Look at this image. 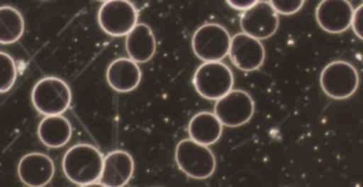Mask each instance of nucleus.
I'll list each match as a JSON object with an SVG mask.
<instances>
[{"instance_id":"1","label":"nucleus","mask_w":363,"mask_h":187,"mask_svg":"<svg viewBox=\"0 0 363 187\" xmlns=\"http://www.w3.org/2000/svg\"><path fill=\"white\" fill-rule=\"evenodd\" d=\"M104 161V156L95 146L78 144L68 150L64 156V174L77 186H93L101 177Z\"/></svg>"},{"instance_id":"2","label":"nucleus","mask_w":363,"mask_h":187,"mask_svg":"<svg viewBox=\"0 0 363 187\" xmlns=\"http://www.w3.org/2000/svg\"><path fill=\"white\" fill-rule=\"evenodd\" d=\"M176 161L179 169L192 179H207L216 171V158L213 152L206 145L191 139L183 140L178 144Z\"/></svg>"},{"instance_id":"3","label":"nucleus","mask_w":363,"mask_h":187,"mask_svg":"<svg viewBox=\"0 0 363 187\" xmlns=\"http://www.w3.org/2000/svg\"><path fill=\"white\" fill-rule=\"evenodd\" d=\"M32 103L44 116H61L72 103L69 86L59 78H45L34 86Z\"/></svg>"},{"instance_id":"4","label":"nucleus","mask_w":363,"mask_h":187,"mask_svg":"<svg viewBox=\"0 0 363 187\" xmlns=\"http://www.w3.org/2000/svg\"><path fill=\"white\" fill-rule=\"evenodd\" d=\"M359 82L357 69L345 61H334L328 64L320 76L322 90L334 99H347L355 95Z\"/></svg>"},{"instance_id":"5","label":"nucleus","mask_w":363,"mask_h":187,"mask_svg":"<svg viewBox=\"0 0 363 187\" xmlns=\"http://www.w3.org/2000/svg\"><path fill=\"white\" fill-rule=\"evenodd\" d=\"M194 85L201 97L218 101L233 90L234 76L225 64L208 61L196 69Z\"/></svg>"},{"instance_id":"6","label":"nucleus","mask_w":363,"mask_h":187,"mask_svg":"<svg viewBox=\"0 0 363 187\" xmlns=\"http://www.w3.org/2000/svg\"><path fill=\"white\" fill-rule=\"evenodd\" d=\"M230 40L225 28L217 23H206L194 32L192 50L205 63L220 61L230 52Z\"/></svg>"},{"instance_id":"7","label":"nucleus","mask_w":363,"mask_h":187,"mask_svg":"<svg viewBox=\"0 0 363 187\" xmlns=\"http://www.w3.org/2000/svg\"><path fill=\"white\" fill-rule=\"evenodd\" d=\"M138 13L133 4L125 0L104 2L98 13L100 27L108 35H128L138 25Z\"/></svg>"},{"instance_id":"8","label":"nucleus","mask_w":363,"mask_h":187,"mask_svg":"<svg viewBox=\"0 0 363 187\" xmlns=\"http://www.w3.org/2000/svg\"><path fill=\"white\" fill-rule=\"evenodd\" d=\"M255 104L249 93L243 90H232L218 99L215 114L222 125L239 127L247 124L254 114Z\"/></svg>"},{"instance_id":"9","label":"nucleus","mask_w":363,"mask_h":187,"mask_svg":"<svg viewBox=\"0 0 363 187\" xmlns=\"http://www.w3.org/2000/svg\"><path fill=\"white\" fill-rule=\"evenodd\" d=\"M243 33L256 40H267L279 29V14L270 2L257 1L255 6L245 11L240 18Z\"/></svg>"},{"instance_id":"10","label":"nucleus","mask_w":363,"mask_h":187,"mask_svg":"<svg viewBox=\"0 0 363 187\" xmlns=\"http://www.w3.org/2000/svg\"><path fill=\"white\" fill-rule=\"evenodd\" d=\"M230 61L241 71H255L262 67L266 59V51L260 40L247 34L238 33L230 40Z\"/></svg>"},{"instance_id":"11","label":"nucleus","mask_w":363,"mask_h":187,"mask_svg":"<svg viewBox=\"0 0 363 187\" xmlns=\"http://www.w3.org/2000/svg\"><path fill=\"white\" fill-rule=\"evenodd\" d=\"M354 8L347 0H324L315 10L320 27L330 34H340L352 27Z\"/></svg>"},{"instance_id":"12","label":"nucleus","mask_w":363,"mask_h":187,"mask_svg":"<svg viewBox=\"0 0 363 187\" xmlns=\"http://www.w3.org/2000/svg\"><path fill=\"white\" fill-rule=\"evenodd\" d=\"M19 179L25 186L42 187L47 186L55 176L53 161L46 155L32 152L19 161L17 167Z\"/></svg>"},{"instance_id":"13","label":"nucleus","mask_w":363,"mask_h":187,"mask_svg":"<svg viewBox=\"0 0 363 187\" xmlns=\"http://www.w3.org/2000/svg\"><path fill=\"white\" fill-rule=\"evenodd\" d=\"M134 173L131 155L123 150H115L104 158V169L97 184L108 187L127 186Z\"/></svg>"},{"instance_id":"14","label":"nucleus","mask_w":363,"mask_h":187,"mask_svg":"<svg viewBox=\"0 0 363 187\" xmlns=\"http://www.w3.org/2000/svg\"><path fill=\"white\" fill-rule=\"evenodd\" d=\"M108 85L118 92H130L138 88L142 80V71L131 59H118L108 66L106 71Z\"/></svg>"},{"instance_id":"15","label":"nucleus","mask_w":363,"mask_h":187,"mask_svg":"<svg viewBox=\"0 0 363 187\" xmlns=\"http://www.w3.org/2000/svg\"><path fill=\"white\" fill-rule=\"evenodd\" d=\"M125 48L130 59L135 63H147L157 52V40L146 23H138L127 35Z\"/></svg>"},{"instance_id":"16","label":"nucleus","mask_w":363,"mask_h":187,"mask_svg":"<svg viewBox=\"0 0 363 187\" xmlns=\"http://www.w3.org/2000/svg\"><path fill=\"white\" fill-rule=\"evenodd\" d=\"M38 137L47 147L59 148L69 142L72 135V125L62 116H48L38 126Z\"/></svg>"},{"instance_id":"17","label":"nucleus","mask_w":363,"mask_h":187,"mask_svg":"<svg viewBox=\"0 0 363 187\" xmlns=\"http://www.w3.org/2000/svg\"><path fill=\"white\" fill-rule=\"evenodd\" d=\"M222 126L219 119L211 112H200L190 121L188 126L190 139L203 145H211L220 139Z\"/></svg>"},{"instance_id":"18","label":"nucleus","mask_w":363,"mask_h":187,"mask_svg":"<svg viewBox=\"0 0 363 187\" xmlns=\"http://www.w3.org/2000/svg\"><path fill=\"white\" fill-rule=\"evenodd\" d=\"M25 32L23 15L13 6H0V44L16 42Z\"/></svg>"},{"instance_id":"19","label":"nucleus","mask_w":363,"mask_h":187,"mask_svg":"<svg viewBox=\"0 0 363 187\" xmlns=\"http://www.w3.org/2000/svg\"><path fill=\"white\" fill-rule=\"evenodd\" d=\"M17 78L16 65L8 53L0 52V92H6L14 86Z\"/></svg>"},{"instance_id":"20","label":"nucleus","mask_w":363,"mask_h":187,"mask_svg":"<svg viewBox=\"0 0 363 187\" xmlns=\"http://www.w3.org/2000/svg\"><path fill=\"white\" fill-rule=\"evenodd\" d=\"M305 1L303 0H296V1H281V0H272L270 1L271 6L274 8L277 14L292 15L298 12L304 6Z\"/></svg>"},{"instance_id":"21","label":"nucleus","mask_w":363,"mask_h":187,"mask_svg":"<svg viewBox=\"0 0 363 187\" xmlns=\"http://www.w3.org/2000/svg\"><path fill=\"white\" fill-rule=\"evenodd\" d=\"M352 28H353L356 36L363 40V4L356 8V10H354Z\"/></svg>"},{"instance_id":"22","label":"nucleus","mask_w":363,"mask_h":187,"mask_svg":"<svg viewBox=\"0 0 363 187\" xmlns=\"http://www.w3.org/2000/svg\"><path fill=\"white\" fill-rule=\"evenodd\" d=\"M228 4H230L232 8H236V10H249L252 6H255L257 4L256 0H245V1H238V0H228Z\"/></svg>"}]
</instances>
